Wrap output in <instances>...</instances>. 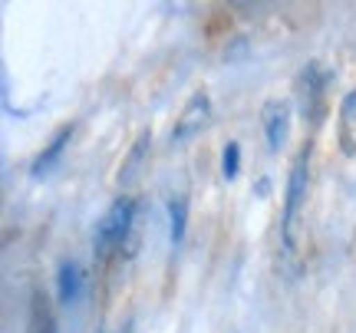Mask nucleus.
<instances>
[{
  "label": "nucleus",
  "instance_id": "obj_1",
  "mask_svg": "<svg viewBox=\"0 0 356 333\" xmlns=\"http://www.w3.org/2000/svg\"><path fill=\"white\" fill-rule=\"evenodd\" d=\"M307 181H310V145H304L293 155L291 175H287V192H284V251H293V228H297V215L304 208L307 198Z\"/></svg>",
  "mask_w": 356,
  "mask_h": 333
},
{
  "label": "nucleus",
  "instance_id": "obj_2",
  "mask_svg": "<svg viewBox=\"0 0 356 333\" xmlns=\"http://www.w3.org/2000/svg\"><path fill=\"white\" fill-rule=\"evenodd\" d=\"M132 225H136V202L129 195H119L96 225V254L106 257L109 251H119V244L132 231Z\"/></svg>",
  "mask_w": 356,
  "mask_h": 333
},
{
  "label": "nucleus",
  "instance_id": "obj_3",
  "mask_svg": "<svg viewBox=\"0 0 356 333\" xmlns=\"http://www.w3.org/2000/svg\"><path fill=\"white\" fill-rule=\"evenodd\" d=\"M327 83H330V73L323 70L320 63H307L304 73L297 76V99H300V113L317 126L320 119H323V90H327Z\"/></svg>",
  "mask_w": 356,
  "mask_h": 333
},
{
  "label": "nucleus",
  "instance_id": "obj_4",
  "mask_svg": "<svg viewBox=\"0 0 356 333\" xmlns=\"http://www.w3.org/2000/svg\"><path fill=\"white\" fill-rule=\"evenodd\" d=\"M211 119V99H208V92L198 90L191 92V99L185 103V109H181V115L175 119V129H172V142L175 145H181V142L195 139L198 132L204 129V122Z\"/></svg>",
  "mask_w": 356,
  "mask_h": 333
},
{
  "label": "nucleus",
  "instance_id": "obj_5",
  "mask_svg": "<svg viewBox=\"0 0 356 333\" xmlns=\"http://www.w3.org/2000/svg\"><path fill=\"white\" fill-rule=\"evenodd\" d=\"M261 122H264L270 152H277L280 145L287 142V126H291V103H287V99H267L264 109H261Z\"/></svg>",
  "mask_w": 356,
  "mask_h": 333
},
{
  "label": "nucleus",
  "instance_id": "obj_6",
  "mask_svg": "<svg viewBox=\"0 0 356 333\" xmlns=\"http://www.w3.org/2000/svg\"><path fill=\"white\" fill-rule=\"evenodd\" d=\"M70 139H73V126H60L56 132H53V139L43 145V152L33 159V179H43V175H50L53 168L60 165V159H63L66 145H70Z\"/></svg>",
  "mask_w": 356,
  "mask_h": 333
},
{
  "label": "nucleus",
  "instance_id": "obj_7",
  "mask_svg": "<svg viewBox=\"0 0 356 333\" xmlns=\"http://www.w3.org/2000/svg\"><path fill=\"white\" fill-rule=\"evenodd\" d=\"M337 142L340 152L356 155V90H350L340 103V119H337Z\"/></svg>",
  "mask_w": 356,
  "mask_h": 333
},
{
  "label": "nucleus",
  "instance_id": "obj_8",
  "mask_svg": "<svg viewBox=\"0 0 356 333\" xmlns=\"http://www.w3.org/2000/svg\"><path fill=\"white\" fill-rule=\"evenodd\" d=\"M79 291H83V270H79L76 261H60V268H56V297H60V304L70 307V304H76L79 300Z\"/></svg>",
  "mask_w": 356,
  "mask_h": 333
},
{
  "label": "nucleus",
  "instance_id": "obj_9",
  "mask_svg": "<svg viewBox=\"0 0 356 333\" xmlns=\"http://www.w3.org/2000/svg\"><path fill=\"white\" fill-rule=\"evenodd\" d=\"M149 145H152V136L149 132H142L136 145H132V152L126 155V162L119 168V188H132L142 175V165H145V155H149Z\"/></svg>",
  "mask_w": 356,
  "mask_h": 333
},
{
  "label": "nucleus",
  "instance_id": "obj_10",
  "mask_svg": "<svg viewBox=\"0 0 356 333\" xmlns=\"http://www.w3.org/2000/svg\"><path fill=\"white\" fill-rule=\"evenodd\" d=\"M185 231H188V198L175 195L168 202V241L178 247V244L185 241Z\"/></svg>",
  "mask_w": 356,
  "mask_h": 333
},
{
  "label": "nucleus",
  "instance_id": "obj_11",
  "mask_svg": "<svg viewBox=\"0 0 356 333\" xmlns=\"http://www.w3.org/2000/svg\"><path fill=\"white\" fill-rule=\"evenodd\" d=\"M30 333H56V320H53L50 307H47V297L33 300V320H30Z\"/></svg>",
  "mask_w": 356,
  "mask_h": 333
},
{
  "label": "nucleus",
  "instance_id": "obj_12",
  "mask_svg": "<svg viewBox=\"0 0 356 333\" xmlns=\"http://www.w3.org/2000/svg\"><path fill=\"white\" fill-rule=\"evenodd\" d=\"M238 172H241V145H238V142H228L225 152H221V175L228 181H234Z\"/></svg>",
  "mask_w": 356,
  "mask_h": 333
}]
</instances>
